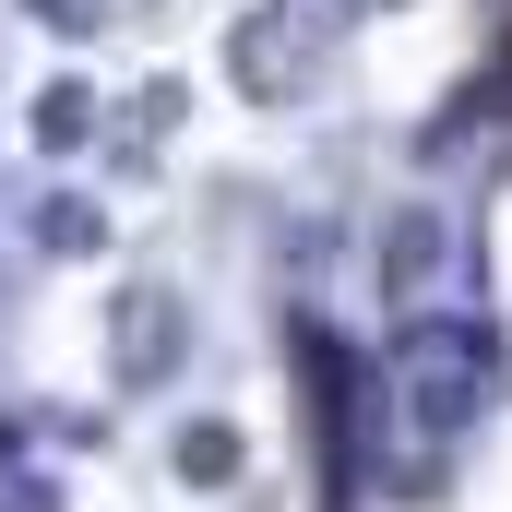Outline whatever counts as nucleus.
Masks as SVG:
<instances>
[{
	"mask_svg": "<svg viewBox=\"0 0 512 512\" xmlns=\"http://www.w3.org/2000/svg\"><path fill=\"white\" fill-rule=\"evenodd\" d=\"M167 358H179V298H167V286H143V298L120 310V382H155Z\"/></svg>",
	"mask_w": 512,
	"mask_h": 512,
	"instance_id": "nucleus-1",
	"label": "nucleus"
},
{
	"mask_svg": "<svg viewBox=\"0 0 512 512\" xmlns=\"http://www.w3.org/2000/svg\"><path fill=\"white\" fill-rule=\"evenodd\" d=\"M0 512H60V501H48V489H36V477H12V501H0Z\"/></svg>",
	"mask_w": 512,
	"mask_h": 512,
	"instance_id": "nucleus-2",
	"label": "nucleus"
}]
</instances>
